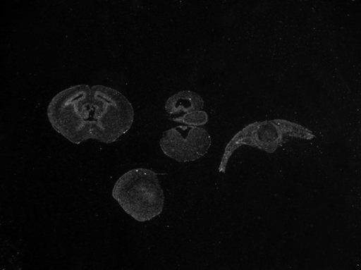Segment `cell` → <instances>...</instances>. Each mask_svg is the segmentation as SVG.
<instances>
[{"mask_svg":"<svg viewBox=\"0 0 361 270\" xmlns=\"http://www.w3.org/2000/svg\"><path fill=\"white\" fill-rule=\"evenodd\" d=\"M47 115L53 128L74 144L90 139L110 144L130 130L135 112L116 90L81 84L54 97Z\"/></svg>","mask_w":361,"mask_h":270,"instance_id":"obj_1","label":"cell"},{"mask_svg":"<svg viewBox=\"0 0 361 270\" xmlns=\"http://www.w3.org/2000/svg\"><path fill=\"white\" fill-rule=\"evenodd\" d=\"M112 197L124 211L138 222L159 216L165 197L158 174L147 168L130 170L116 183Z\"/></svg>","mask_w":361,"mask_h":270,"instance_id":"obj_2","label":"cell"},{"mask_svg":"<svg viewBox=\"0 0 361 270\" xmlns=\"http://www.w3.org/2000/svg\"><path fill=\"white\" fill-rule=\"evenodd\" d=\"M288 137L311 140L315 135L302 125L282 118L250 124L236 133L227 145L219 171L226 173L229 159L238 147L248 145L274 154Z\"/></svg>","mask_w":361,"mask_h":270,"instance_id":"obj_3","label":"cell"},{"mask_svg":"<svg viewBox=\"0 0 361 270\" xmlns=\"http://www.w3.org/2000/svg\"><path fill=\"white\" fill-rule=\"evenodd\" d=\"M212 143V137L204 128L180 125L164 133L160 145L166 156L186 163L203 157Z\"/></svg>","mask_w":361,"mask_h":270,"instance_id":"obj_4","label":"cell"},{"mask_svg":"<svg viewBox=\"0 0 361 270\" xmlns=\"http://www.w3.org/2000/svg\"><path fill=\"white\" fill-rule=\"evenodd\" d=\"M165 108L171 121L185 125L192 115L202 111L204 101L193 92L183 91L170 97Z\"/></svg>","mask_w":361,"mask_h":270,"instance_id":"obj_5","label":"cell"}]
</instances>
